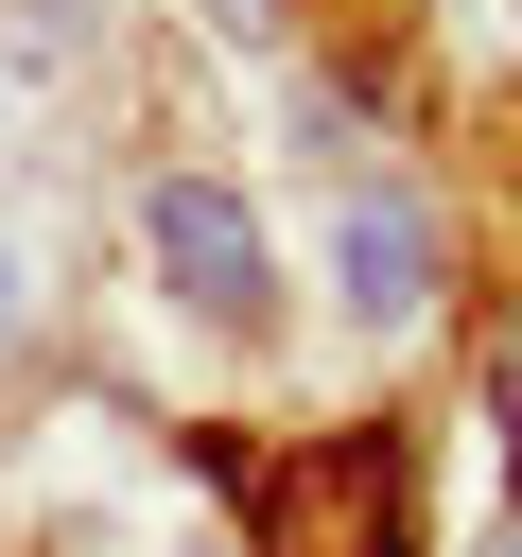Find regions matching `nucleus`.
Here are the masks:
<instances>
[{
  "label": "nucleus",
  "instance_id": "obj_2",
  "mask_svg": "<svg viewBox=\"0 0 522 557\" xmlns=\"http://www.w3.org/2000/svg\"><path fill=\"white\" fill-rule=\"evenodd\" d=\"M139 244H157V278H174L191 313H226V331L278 296V261H261V226H244L226 174H157V191H139Z\"/></svg>",
  "mask_w": 522,
  "mask_h": 557
},
{
  "label": "nucleus",
  "instance_id": "obj_5",
  "mask_svg": "<svg viewBox=\"0 0 522 557\" xmlns=\"http://www.w3.org/2000/svg\"><path fill=\"white\" fill-rule=\"evenodd\" d=\"M0 313H17V244H0Z\"/></svg>",
  "mask_w": 522,
  "mask_h": 557
},
{
  "label": "nucleus",
  "instance_id": "obj_4",
  "mask_svg": "<svg viewBox=\"0 0 522 557\" xmlns=\"http://www.w3.org/2000/svg\"><path fill=\"white\" fill-rule=\"evenodd\" d=\"M505 435H522V313H505Z\"/></svg>",
  "mask_w": 522,
  "mask_h": 557
},
{
  "label": "nucleus",
  "instance_id": "obj_1",
  "mask_svg": "<svg viewBox=\"0 0 522 557\" xmlns=\"http://www.w3.org/2000/svg\"><path fill=\"white\" fill-rule=\"evenodd\" d=\"M261 557H418L400 522V435L383 418H331L313 453L261 470Z\"/></svg>",
  "mask_w": 522,
  "mask_h": 557
},
{
  "label": "nucleus",
  "instance_id": "obj_6",
  "mask_svg": "<svg viewBox=\"0 0 522 557\" xmlns=\"http://www.w3.org/2000/svg\"><path fill=\"white\" fill-rule=\"evenodd\" d=\"M487 557H522V522H487Z\"/></svg>",
  "mask_w": 522,
  "mask_h": 557
},
{
  "label": "nucleus",
  "instance_id": "obj_3",
  "mask_svg": "<svg viewBox=\"0 0 522 557\" xmlns=\"http://www.w3.org/2000/svg\"><path fill=\"white\" fill-rule=\"evenodd\" d=\"M331 278H348V313H365V331H400V313L435 296V226H418L400 191H365V209L331 226Z\"/></svg>",
  "mask_w": 522,
  "mask_h": 557
},
{
  "label": "nucleus",
  "instance_id": "obj_7",
  "mask_svg": "<svg viewBox=\"0 0 522 557\" xmlns=\"http://www.w3.org/2000/svg\"><path fill=\"white\" fill-rule=\"evenodd\" d=\"M331 17H400V0H331Z\"/></svg>",
  "mask_w": 522,
  "mask_h": 557
}]
</instances>
